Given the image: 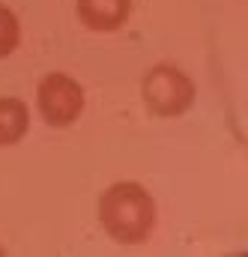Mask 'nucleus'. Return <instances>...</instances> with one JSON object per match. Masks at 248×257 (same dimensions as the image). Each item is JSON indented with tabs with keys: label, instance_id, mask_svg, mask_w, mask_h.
<instances>
[{
	"label": "nucleus",
	"instance_id": "f257e3e1",
	"mask_svg": "<svg viewBox=\"0 0 248 257\" xmlns=\"http://www.w3.org/2000/svg\"><path fill=\"white\" fill-rule=\"evenodd\" d=\"M99 224L102 230L120 242V245H144L159 221V206L156 197L147 192V186L135 180L111 183L99 194Z\"/></svg>",
	"mask_w": 248,
	"mask_h": 257
},
{
	"label": "nucleus",
	"instance_id": "f03ea898",
	"mask_svg": "<svg viewBox=\"0 0 248 257\" xmlns=\"http://www.w3.org/2000/svg\"><path fill=\"white\" fill-rule=\"evenodd\" d=\"M141 99L147 105V111L159 120H174L191 111L194 99H197V87L191 81V75L183 72L174 63H156L147 69L144 81H141Z\"/></svg>",
	"mask_w": 248,
	"mask_h": 257
},
{
	"label": "nucleus",
	"instance_id": "7ed1b4c3",
	"mask_svg": "<svg viewBox=\"0 0 248 257\" xmlns=\"http://www.w3.org/2000/svg\"><path fill=\"white\" fill-rule=\"evenodd\" d=\"M36 108L39 117L51 128H69L75 126L87 108V96L78 78L66 72H48L36 84Z\"/></svg>",
	"mask_w": 248,
	"mask_h": 257
},
{
	"label": "nucleus",
	"instance_id": "20e7f679",
	"mask_svg": "<svg viewBox=\"0 0 248 257\" xmlns=\"http://www.w3.org/2000/svg\"><path fill=\"white\" fill-rule=\"evenodd\" d=\"M78 21L93 33H117L132 15V0H75Z\"/></svg>",
	"mask_w": 248,
	"mask_h": 257
},
{
	"label": "nucleus",
	"instance_id": "39448f33",
	"mask_svg": "<svg viewBox=\"0 0 248 257\" xmlns=\"http://www.w3.org/2000/svg\"><path fill=\"white\" fill-rule=\"evenodd\" d=\"M30 132V108L15 96H0V147H15Z\"/></svg>",
	"mask_w": 248,
	"mask_h": 257
},
{
	"label": "nucleus",
	"instance_id": "423d86ee",
	"mask_svg": "<svg viewBox=\"0 0 248 257\" xmlns=\"http://www.w3.org/2000/svg\"><path fill=\"white\" fill-rule=\"evenodd\" d=\"M18 45H21V21H18L15 9L0 3V60L9 57Z\"/></svg>",
	"mask_w": 248,
	"mask_h": 257
},
{
	"label": "nucleus",
	"instance_id": "0eeeda50",
	"mask_svg": "<svg viewBox=\"0 0 248 257\" xmlns=\"http://www.w3.org/2000/svg\"><path fill=\"white\" fill-rule=\"evenodd\" d=\"M0 254H3V248H0Z\"/></svg>",
	"mask_w": 248,
	"mask_h": 257
}]
</instances>
